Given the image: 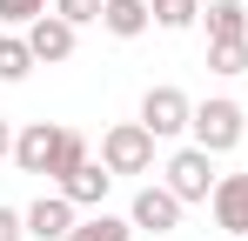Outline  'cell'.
Masks as SVG:
<instances>
[{
    "label": "cell",
    "instance_id": "cell-1",
    "mask_svg": "<svg viewBox=\"0 0 248 241\" xmlns=\"http://www.w3.org/2000/svg\"><path fill=\"white\" fill-rule=\"evenodd\" d=\"M188 134H195V148H208V154L221 161L228 148H242V134H248L242 101H228V94H215V101H195V120H188Z\"/></svg>",
    "mask_w": 248,
    "mask_h": 241
},
{
    "label": "cell",
    "instance_id": "cell-2",
    "mask_svg": "<svg viewBox=\"0 0 248 241\" xmlns=\"http://www.w3.org/2000/svg\"><path fill=\"white\" fill-rule=\"evenodd\" d=\"M215 181H221V174H215V154L195 148V141H188V148H174L168 167H161V188L181 201V208H188V201H208V195H215Z\"/></svg>",
    "mask_w": 248,
    "mask_h": 241
},
{
    "label": "cell",
    "instance_id": "cell-3",
    "mask_svg": "<svg viewBox=\"0 0 248 241\" xmlns=\"http://www.w3.org/2000/svg\"><path fill=\"white\" fill-rule=\"evenodd\" d=\"M101 167L108 174H155V134L141 120H114L101 134Z\"/></svg>",
    "mask_w": 248,
    "mask_h": 241
},
{
    "label": "cell",
    "instance_id": "cell-4",
    "mask_svg": "<svg viewBox=\"0 0 248 241\" xmlns=\"http://www.w3.org/2000/svg\"><path fill=\"white\" fill-rule=\"evenodd\" d=\"M134 120H141L155 141H174V134H188V120H195V101H188L181 87H148Z\"/></svg>",
    "mask_w": 248,
    "mask_h": 241
},
{
    "label": "cell",
    "instance_id": "cell-5",
    "mask_svg": "<svg viewBox=\"0 0 248 241\" xmlns=\"http://www.w3.org/2000/svg\"><path fill=\"white\" fill-rule=\"evenodd\" d=\"M20 214H27V241H67L74 228H81V208L61 195V188H54V195H41L34 208H20Z\"/></svg>",
    "mask_w": 248,
    "mask_h": 241
},
{
    "label": "cell",
    "instance_id": "cell-6",
    "mask_svg": "<svg viewBox=\"0 0 248 241\" xmlns=\"http://www.w3.org/2000/svg\"><path fill=\"white\" fill-rule=\"evenodd\" d=\"M54 141H61V120H27L14 134V167L20 174H47L54 167Z\"/></svg>",
    "mask_w": 248,
    "mask_h": 241
},
{
    "label": "cell",
    "instance_id": "cell-7",
    "mask_svg": "<svg viewBox=\"0 0 248 241\" xmlns=\"http://www.w3.org/2000/svg\"><path fill=\"white\" fill-rule=\"evenodd\" d=\"M74 40H81V27H74V20H61V14H41V20L27 27V47H34V60H41V67L74 60Z\"/></svg>",
    "mask_w": 248,
    "mask_h": 241
},
{
    "label": "cell",
    "instance_id": "cell-8",
    "mask_svg": "<svg viewBox=\"0 0 248 241\" xmlns=\"http://www.w3.org/2000/svg\"><path fill=\"white\" fill-rule=\"evenodd\" d=\"M208 208H215V228H221V235L248 241V174H221L215 195H208Z\"/></svg>",
    "mask_w": 248,
    "mask_h": 241
},
{
    "label": "cell",
    "instance_id": "cell-9",
    "mask_svg": "<svg viewBox=\"0 0 248 241\" xmlns=\"http://www.w3.org/2000/svg\"><path fill=\"white\" fill-rule=\"evenodd\" d=\"M127 221L148 228V235H168V228H181V201L168 195L161 181H148V188L134 195V208H127Z\"/></svg>",
    "mask_w": 248,
    "mask_h": 241
},
{
    "label": "cell",
    "instance_id": "cell-10",
    "mask_svg": "<svg viewBox=\"0 0 248 241\" xmlns=\"http://www.w3.org/2000/svg\"><path fill=\"white\" fill-rule=\"evenodd\" d=\"M54 188H61V195L74 201V208H87V214H94V208L108 201V188H114V174H108L101 161H81V167H74L67 181H54Z\"/></svg>",
    "mask_w": 248,
    "mask_h": 241
},
{
    "label": "cell",
    "instance_id": "cell-11",
    "mask_svg": "<svg viewBox=\"0 0 248 241\" xmlns=\"http://www.w3.org/2000/svg\"><path fill=\"white\" fill-rule=\"evenodd\" d=\"M101 27L114 40H141L155 27V7H148V0H108V7H101Z\"/></svg>",
    "mask_w": 248,
    "mask_h": 241
},
{
    "label": "cell",
    "instance_id": "cell-12",
    "mask_svg": "<svg viewBox=\"0 0 248 241\" xmlns=\"http://www.w3.org/2000/svg\"><path fill=\"white\" fill-rule=\"evenodd\" d=\"M202 20H208V40H248V7L242 0H208Z\"/></svg>",
    "mask_w": 248,
    "mask_h": 241
},
{
    "label": "cell",
    "instance_id": "cell-13",
    "mask_svg": "<svg viewBox=\"0 0 248 241\" xmlns=\"http://www.w3.org/2000/svg\"><path fill=\"white\" fill-rule=\"evenodd\" d=\"M67 241H134V221L127 214H108V208H94V214H81V228Z\"/></svg>",
    "mask_w": 248,
    "mask_h": 241
},
{
    "label": "cell",
    "instance_id": "cell-14",
    "mask_svg": "<svg viewBox=\"0 0 248 241\" xmlns=\"http://www.w3.org/2000/svg\"><path fill=\"white\" fill-rule=\"evenodd\" d=\"M81 161H94V154H87V134H81V127H61V141H54V167H47V181H67V174H74Z\"/></svg>",
    "mask_w": 248,
    "mask_h": 241
},
{
    "label": "cell",
    "instance_id": "cell-15",
    "mask_svg": "<svg viewBox=\"0 0 248 241\" xmlns=\"http://www.w3.org/2000/svg\"><path fill=\"white\" fill-rule=\"evenodd\" d=\"M34 67H41V60H34L27 34H0V80H27Z\"/></svg>",
    "mask_w": 248,
    "mask_h": 241
},
{
    "label": "cell",
    "instance_id": "cell-16",
    "mask_svg": "<svg viewBox=\"0 0 248 241\" xmlns=\"http://www.w3.org/2000/svg\"><path fill=\"white\" fill-rule=\"evenodd\" d=\"M208 74H248V40H208Z\"/></svg>",
    "mask_w": 248,
    "mask_h": 241
},
{
    "label": "cell",
    "instance_id": "cell-17",
    "mask_svg": "<svg viewBox=\"0 0 248 241\" xmlns=\"http://www.w3.org/2000/svg\"><path fill=\"white\" fill-rule=\"evenodd\" d=\"M148 7H155V27H168V34H181V27L202 20V0H148Z\"/></svg>",
    "mask_w": 248,
    "mask_h": 241
},
{
    "label": "cell",
    "instance_id": "cell-18",
    "mask_svg": "<svg viewBox=\"0 0 248 241\" xmlns=\"http://www.w3.org/2000/svg\"><path fill=\"white\" fill-rule=\"evenodd\" d=\"M41 14H54V0H0V20L7 27H34Z\"/></svg>",
    "mask_w": 248,
    "mask_h": 241
},
{
    "label": "cell",
    "instance_id": "cell-19",
    "mask_svg": "<svg viewBox=\"0 0 248 241\" xmlns=\"http://www.w3.org/2000/svg\"><path fill=\"white\" fill-rule=\"evenodd\" d=\"M101 7H108V0H54V14L74 20V27H101Z\"/></svg>",
    "mask_w": 248,
    "mask_h": 241
},
{
    "label": "cell",
    "instance_id": "cell-20",
    "mask_svg": "<svg viewBox=\"0 0 248 241\" xmlns=\"http://www.w3.org/2000/svg\"><path fill=\"white\" fill-rule=\"evenodd\" d=\"M0 241H27V214L20 208H0Z\"/></svg>",
    "mask_w": 248,
    "mask_h": 241
},
{
    "label": "cell",
    "instance_id": "cell-21",
    "mask_svg": "<svg viewBox=\"0 0 248 241\" xmlns=\"http://www.w3.org/2000/svg\"><path fill=\"white\" fill-rule=\"evenodd\" d=\"M0 161H14V120H0Z\"/></svg>",
    "mask_w": 248,
    "mask_h": 241
}]
</instances>
